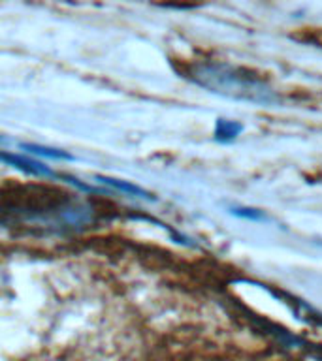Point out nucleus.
I'll use <instances>...</instances> for the list:
<instances>
[{
  "label": "nucleus",
  "instance_id": "6",
  "mask_svg": "<svg viewBox=\"0 0 322 361\" xmlns=\"http://www.w3.org/2000/svg\"><path fill=\"white\" fill-rule=\"evenodd\" d=\"M230 213L237 219L249 220V222H266L268 220V214L262 209L249 207V205H234L230 207Z\"/></svg>",
  "mask_w": 322,
  "mask_h": 361
},
{
  "label": "nucleus",
  "instance_id": "3",
  "mask_svg": "<svg viewBox=\"0 0 322 361\" xmlns=\"http://www.w3.org/2000/svg\"><path fill=\"white\" fill-rule=\"evenodd\" d=\"M96 180L102 183V185L109 186L113 190L124 192V194H129V196L132 197H140V200H147V202H155V196H153L151 192H147L145 188H141V186L134 185V183H129V180L113 179V177H104V175H98Z\"/></svg>",
  "mask_w": 322,
  "mask_h": 361
},
{
  "label": "nucleus",
  "instance_id": "1",
  "mask_svg": "<svg viewBox=\"0 0 322 361\" xmlns=\"http://www.w3.org/2000/svg\"><path fill=\"white\" fill-rule=\"evenodd\" d=\"M186 78L198 87L230 100L256 106H275L281 100L273 87L258 73L228 62H196L189 68Z\"/></svg>",
  "mask_w": 322,
  "mask_h": 361
},
{
  "label": "nucleus",
  "instance_id": "2",
  "mask_svg": "<svg viewBox=\"0 0 322 361\" xmlns=\"http://www.w3.org/2000/svg\"><path fill=\"white\" fill-rule=\"evenodd\" d=\"M0 162L8 164L11 168L19 169L23 173L27 175H40V177H56V173L53 169H49L47 166H44L38 160L34 158H28L25 154H17V152H8L0 151Z\"/></svg>",
  "mask_w": 322,
  "mask_h": 361
},
{
  "label": "nucleus",
  "instance_id": "4",
  "mask_svg": "<svg viewBox=\"0 0 322 361\" xmlns=\"http://www.w3.org/2000/svg\"><path fill=\"white\" fill-rule=\"evenodd\" d=\"M243 130H245V126L239 121H230V118L220 117L215 121L213 137L219 143H232V141H236L242 135Z\"/></svg>",
  "mask_w": 322,
  "mask_h": 361
},
{
  "label": "nucleus",
  "instance_id": "5",
  "mask_svg": "<svg viewBox=\"0 0 322 361\" xmlns=\"http://www.w3.org/2000/svg\"><path fill=\"white\" fill-rule=\"evenodd\" d=\"M25 152L28 154H36V157L51 158V160H76V158L66 151H61V149H53V147H44L36 145V143H21L19 145Z\"/></svg>",
  "mask_w": 322,
  "mask_h": 361
}]
</instances>
